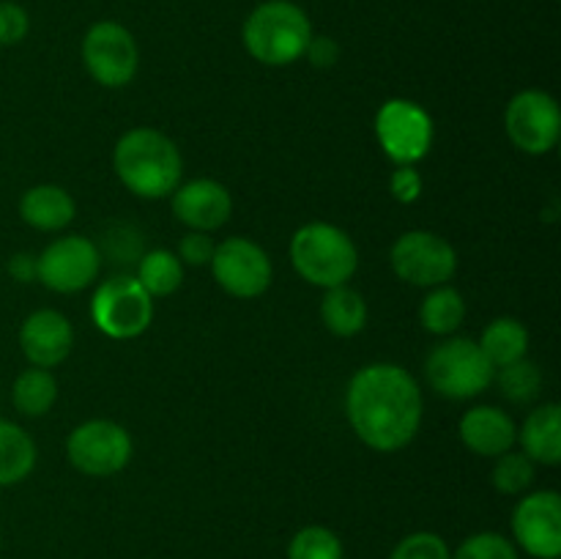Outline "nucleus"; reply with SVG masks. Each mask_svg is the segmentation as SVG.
<instances>
[{"label": "nucleus", "mask_w": 561, "mask_h": 559, "mask_svg": "<svg viewBox=\"0 0 561 559\" xmlns=\"http://www.w3.org/2000/svg\"><path fill=\"white\" fill-rule=\"evenodd\" d=\"M425 398L405 367L394 362H373L351 376L345 389V417L351 431L376 453H398L409 447L422 427Z\"/></svg>", "instance_id": "obj_1"}, {"label": "nucleus", "mask_w": 561, "mask_h": 559, "mask_svg": "<svg viewBox=\"0 0 561 559\" xmlns=\"http://www.w3.org/2000/svg\"><path fill=\"white\" fill-rule=\"evenodd\" d=\"M113 170L121 184L137 197L159 201L173 195L184 175V157L164 132L135 126L115 142Z\"/></svg>", "instance_id": "obj_2"}, {"label": "nucleus", "mask_w": 561, "mask_h": 559, "mask_svg": "<svg viewBox=\"0 0 561 559\" xmlns=\"http://www.w3.org/2000/svg\"><path fill=\"white\" fill-rule=\"evenodd\" d=\"M312 36L310 16L294 0H263L241 25V42L250 58L274 69L305 58Z\"/></svg>", "instance_id": "obj_3"}, {"label": "nucleus", "mask_w": 561, "mask_h": 559, "mask_svg": "<svg viewBox=\"0 0 561 559\" xmlns=\"http://www.w3.org/2000/svg\"><path fill=\"white\" fill-rule=\"evenodd\" d=\"M290 266L316 288L348 285L359 269V250L343 228L332 223H307L294 233L288 247Z\"/></svg>", "instance_id": "obj_4"}, {"label": "nucleus", "mask_w": 561, "mask_h": 559, "mask_svg": "<svg viewBox=\"0 0 561 559\" xmlns=\"http://www.w3.org/2000/svg\"><path fill=\"white\" fill-rule=\"evenodd\" d=\"M425 376L433 392L442 398L471 400L491 389L496 367L488 362L477 340L449 334L427 354Z\"/></svg>", "instance_id": "obj_5"}, {"label": "nucleus", "mask_w": 561, "mask_h": 559, "mask_svg": "<svg viewBox=\"0 0 561 559\" xmlns=\"http://www.w3.org/2000/svg\"><path fill=\"white\" fill-rule=\"evenodd\" d=\"M82 64L93 82L102 88L129 85L140 69V47L126 25L115 20H99L85 31L80 44Z\"/></svg>", "instance_id": "obj_6"}, {"label": "nucleus", "mask_w": 561, "mask_h": 559, "mask_svg": "<svg viewBox=\"0 0 561 559\" xmlns=\"http://www.w3.org/2000/svg\"><path fill=\"white\" fill-rule=\"evenodd\" d=\"M91 318L102 334L113 340H135L151 327L153 299L137 277L115 274L104 280L91 301Z\"/></svg>", "instance_id": "obj_7"}, {"label": "nucleus", "mask_w": 561, "mask_h": 559, "mask_svg": "<svg viewBox=\"0 0 561 559\" xmlns=\"http://www.w3.org/2000/svg\"><path fill=\"white\" fill-rule=\"evenodd\" d=\"M389 263L398 280L416 288L447 285L458 272V252L433 230H405L389 250Z\"/></svg>", "instance_id": "obj_8"}, {"label": "nucleus", "mask_w": 561, "mask_h": 559, "mask_svg": "<svg viewBox=\"0 0 561 559\" xmlns=\"http://www.w3.org/2000/svg\"><path fill=\"white\" fill-rule=\"evenodd\" d=\"M135 455L129 431L113 420H88L66 438V458L85 477H113Z\"/></svg>", "instance_id": "obj_9"}, {"label": "nucleus", "mask_w": 561, "mask_h": 559, "mask_svg": "<svg viewBox=\"0 0 561 559\" xmlns=\"http://www.w3.org/2000/svg\"><path fill=\"white\" fill-rule=\"evenodd\" d=\"M504 129L520 153L546 157L559 146L561 137L559 102L548 91L526 88L510 99L504 110Z\"/></svg>", "instance_id": "obj_10"}, {"label": "nucleus", "mask_w": 561, "mask_h": 559, "mask_svg": "<svg viewBox=\"0 0 561 559\" xmlns=\"http://www.w3.org/2000/svg\"><path fill=\"white\" fill-rule=\"evenodd\" d=\"M376 137L394 164H416L433 148V118L411 99H387L376 113Z\"/></svg>", "instance_id": "obj_11"}, {"label": "nucleus", "mask_w": 561, "mask_h": 559, "mask_svg": "<svg viewBox=\"0 0 561 559\" xmlns=\"http://www.w3.org/2000/svg\"><path fill=\"white\" fill-rule=\"evenodd\" d=\"M208 266L219 288L233 299H257L266 294L274 280L268 252L247 236H230L219 241Z\"/></svg>", "instance_id": "obj_12"}, {"label": "nucleus", "mask_w": 561, "mask_h": 559, "mask_svg": "<svg viewBox=\"0 0 561 559\" xmlns=\"http://www.w3.org/2000/svg\"><path fill=\"white\" fill-rule=\"evenodd\" d=\"M102 252L88 236H60L36 255V280L53 294H80L96 283Z\"/></svg>", "instance_id": "obj_13"}, {"label": "nucleus", "mask_w": 561, "mask_h": 559, "mask_svg": "<svg viewBox=\"0 0 561 559\" xmlns=\"http://www.w3.org/2000/svg\"><path fill=\"white\" fill-rule=\"evenodd\" d=\"M513 543L535 559H561V497L557 491H531L513 510Z\"/></svg>", "instance_id": "obj_14"}, {"label": "nucleus", "mask_w": 561, "mask_h": 559, "mask_svg": "<svg viewBox=\"0 0 561 559\" xmlns=\"http://www.w3.org/2000/svg\"><path fill=\"white\" fill-rule=\"evenodd\" d=\"M170 208L175 219L190 230L214 233L233 217V195L217 179L181 181L170 195Z\"/></svg>", "instance_id": "obj_15"}, {"label": "nucleus", "mask_w": 561, "mask_h": 559, "mask_svg": "<svg viewBox=\"0 0 561 559\" xmlns=\"http://www.w3.org/2000/svg\"><path fill=\"white\" fill-rule=\"evenodd\" d=\"M20 349L33 367L53 370L75 349V327L64 312L44 307L22 321Z\"/></svg>", "instance_id": "obj_16"}, {"label": "nucleus", "mask_w": 561, "mask_h": 559, "mask_svg": "<svg viewBox=\"0 0 561 559\" xmlns=\"http://www.w3.org/2000/svg\"><path fill=\"white\" fill-rule=\"evenodd\" d=\"M460 442L480 458H499L518 444V425L496 406H474L460 417Z\"/></svg>", "instance_id": "obj_17"}, {"label": "nucleus", "mask_w": 561, "mask_h": 559, "mask_svg": "<svg viewBox=\"0 0 561 559\" xmlns=\"http://www.w3.org/2000/svg\"><path fill=\"white\" fill-rule=\"evenodd\" d=\"M75 197L58 184H36L22 192L20 197L22 223L31 225L33 230H42V233H58L75 219Z\"/></svg>", "instance_id": "obj_18"}, {"label": "nucleus", "mask_w": 561, "mask_h": 559, "mask_svg": "<svg viewBox=\"0 0 561 559\" xmlns=\"http://www.w3.org/2000/svg\"><path fill=\"white\" fill-rule=\"evenodd\" d=\"M520 453L540 466L561 464V406L540 403L518 427Z\"/></svg>", "instance_id": "obj_19"}, {"label": "nucleus", "mask_w": 561, "mask_h": 559, "mask_svg": "<svg viewBox=\"0 0 561 559\" xmlns=\"http://www.w3.org/2000/svg\"><path fill=\"white\" fill-rule=\"evenodd\" d=\"M38 449L25 427L0 417V488L27 480L36 469Z\"/></svg>", "instance_id": "obj_20"}, {"label": "nucleus", "mask_w": 561, "mask_h": 559, "mask_svg": "<svg viewBox=\"0 0 561 559\" xmlns=\"http://www.w3.org/2000/svg\"><path fill=\"white\" fill-rule=\"evenodd\" d=\"M321 321L337 338H354L367 323V301L351 285L327 288L321 299Z\"/></svg>", "instance_id": "obj_21"}, {"label": "nucleus", "mask_w": 561, "mask_h": 559, "mask_svg": "<svg viewBox=\"0 0 561 559\" xmlns=\"http://www.w3.org/2000/svg\"><path fill=\"white\" fill-rule=\"evenodd\" d=\"M477 345L488 356V362L499 370V367L513 365V362L524 360L529 354V332H526V327L518 318H493L482 329V338L477 340Z\"/></svg>", "instance_id": "obj_22"}, {"label": "nucleus", "mask_w": 561, "mask_h": 559, "mask_svg": "<svg viewBox=\"0 0 561 559\" xmlns=\"http://www.w3.org/2000/svg\"><path fill=\"white\" fill-rule=\"evenodd\" d=\"M420 321L422 327L438 338H449L458 332L466 321V299L458 288L453 285H436L427 288V296L420 305Z\"/></svg>", "instance_id": "obj_23"}, {"label": "nucleus", "mask_w": 561, "mask_h": 559, "mask_svg": "<svg viewBox=\"0 0 561 559\" xmlns=\"http://www.w3.org/2000/svg\"><path fill=\"white\" fill-rule=\"evenodd\" d=\"M55 400H58V378L53 376V370L31 365L14 378L11 403L22 417H44L53 411Z\"/></svg>", "instance_id": "obj_24"}, {"label": "nucleus", "mask_w": 561, "mask_h": 559, "mask_svg": "<svg viewBox=\"0 0 561 559\" xmlns=\"http://www.w3.org/2000/svg\"><path fill=\"white\" fill-rule=\"evenodd\" d=\"M186 266L181 258L170 250H148L137 263V283L146 288L151 299H162V296L175 294L184 283Z\"/></svg>", "instance_id": "obj_25"}, {"label": "nucleus", "mask_w": 561, "mask_h": 559, "mask_svg": "<svg viewBox=\"0 0 561 559\" xmlns=\"http://www.w3.org/2000/svg\"><path fill=\"white\" fill-rule=\"evenodd\" d=\"M493 460H496L491 471L493 488L504 493V497H524L531 488V482H535V460L520 453V449H507V453Z\"/></svg>", "instance_id": "obj_26"}, {"label": "nucleus", "mask_w": 561, "mask_h": 559, "mask_svg": "<svg viewBox=\"0 0 561 559\" xmlns=\"http://www.w3.org/2000/svg\"><path fill=\"white\" fill-rule=\"evenodd\" d=\"M343 540L329 526H301L288 543V559H343Z\"/></svg>", "instance_id": "obj_27"}, {"label": "nucleus", "mask_w": 561, "mask_h": 559, "mask_svg": "<svg viewBox=\"0 0 561 559\" xmlns=\"http://www.w3.org/2000/svg\"><path fill=\"white\" fill-rule=\"evenodd\" d=\"M493 381H499L504 398L513 400V403H531L542 389V373L535 362L524 356V360L513 362V365L499 367Z\"/></svg>", "instance_id": "obj_28"}, {"label": "nucleus", "mask_w": 561, "mask_h": 559, "mask_svg": "<svg viewBox=\"0 0 561 559\" xmlns=\"http://www.w3.org/2000/svg\"><path fill=\"white\" fill-rule=\"evenodd\" d=\"M449 559H520V554L510 537L499 532H477L466 537Z\"/></svg>", "instance_id": "obj_29"}, {"label": "nucleus", "mask_w": 561, "mask_h": 559, "mask_svg": "<svg viewBox=\"0 0 561 559\" xmlns=\"http://www.w3.org/2000/svg\"><path fill=\"white\" fill-rule=\"evenodd\" d=\"M447 540L436 532H411L392 548L389 559H449Z\"/></svg>", "instance_id": "obj_30"}, {"label": "nucleus", "mask_w": 561, "mask_h": 559, "mask_svg": "<svg viewBox=\"0 0 561 559\" xmlns=\"http://www.w3.org/2000/svg\"><path fill=\"white\" fill-rule=\"evenodd\" d=\"M31 33V16L14 0H0V47H14Z\"/></svg>", "instance_id": "obj_31"}, {"label": "nucleus", "mask_w": 561, "mask_h": 559, "mask_svg": "<svg viewBox=\"0 0 561 559\" xmlns=\"http://www.w3.org/2000/svg\"><path fill=\"white\" fill-rule=\"evenodd\" d=\"M217 250V241L211 239V233H203V230H190L184 239L179 241V252L184 266H208Z\"/></svg>", "instance_id": "obj_32"}, {"label": "nucleus", "mask_w": 561, "mask_h": 559, "mask_svg": "<svg viewBox=\"0 0 561 559\" xmlns=\"http://www.w3.org/2000/svg\"><path fill=\"white\" fill-rule=\"evenodd\" d=\"M422 186H425V181H422V173L414 164H398L389 175V192H392L394 201L405 203V206L420 201Z\"/></svg>", "instance_id": "obj_33"}, {"label": "nucleus", "mask_w": 561, "mask_h": 559, "mask_svg": "<svg viewBox=\"0 0 561 559\" xmlns=\"http://www.w3.org/2000/svg\"><path fill=\"white\" fill-rule=\"evenodd\" d=\"M305 58L310 60L316 69H332L340 60V44L332 36H312L307 44Z\"/></svg>", "instance_id": "obj_34"}, {"label": "nucleus", "mask_w": 561, "mask_h": 559, "mask_svg": "<svg viewBox=\"0 0 561 559\" xmlns=\"http://www.w3.org/2000/svg\"><path fill=\"white\" fill-rule=\"evenodd\" d=\"M9 274L16 280V283H33L36 280V255L31 252H16V255L9 258Z\"/></svg>", "instance_id": "obj_35"}]
</instances>
